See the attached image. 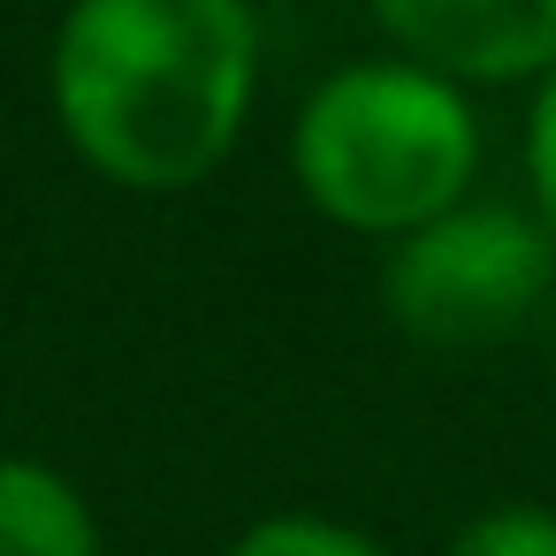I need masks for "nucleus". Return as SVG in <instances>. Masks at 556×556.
Instances as JSON below:
<instances>
[{
	"label": "nucleus",
	"mask_w": 556,
	"mask_h": 556,
	"mask_svg": "<svg viewBox=\"0 0 556 556\" xmlns=\"http://www.w3.org/2000/svg\"><path fill=\"white\" fill-rule=\"evenodd\" d=\"M0 556H108L100 510L47 457H0Z\"/></svg>",
	"instance_id": "nucleus-5"
},
{
	"label": "nucleus",
	"mask_w": 556,
	"mask_h": 556,
	"mask_svg": "<svg viewBox=\"0 0 556 556\" xmlns=\"http://www.w3.org/2000/svg\"><path fill=\"white\" fill-rule=\"evenodd\" d=\"M556 282V237L541 214L503 206V199H465L434 214L427 229L389 244L381 290L389 313L412 343L465 351L510 336Z\"/></svg>",
	"instance_id": "nucleus-3"
},
{
	"label": "nucleus",
	"mask_w": 556,
	"mask_h": 556,
	"mask_svg": "<svg viewBox=\"0 0 556 556\" xmlns=\"http://www.w3.org/2000/svg\"><path fill=\"white\" fill-rule=\"evenodd\" d=\"M442 556H556V510L548 503H495L480 518H465Z\"/></svg>",
	"instance_id": "nucleus-7"
},
{
	"label": "nucleus",
	"mask_w": 556,
	"mask_h": 556,
	"mask_svg": "<svg viewBox=\"0 0 556 556\" xmlns=\"http://www.w3.org/2000/svg\"><path fill=\"white\" fill-rule=\"evenodd\" d=\"M229 556H396L389 541H374L366 526L320 518V510H275L260 526H244L229 541Z\"/></svg>",
	"instance_id": "nucleus-6"
},
{
	"label": "nucleus",
	"mask_w": 556,
	"mask_h": 556,
	"mask_svg": "<svg viewBox=\"0 0 556 556\" xmlns=\"http://www.w3.org/2000/svg\"><path fill=\"white\" fill-rule=\"evenodd\" d=\"M70 153L115 191L206 184L260 100L252 0H70L47 54Z\"/></svg>",
	"instance_id": "nucleus-1"
},
{
	"label": "nucleus",
	"mask_w": 556,
	"mask_h": 556,
	"mask_svg": "<svg viewBox=\"0 0 556 556\" xmlns=\"http://www.w3.org/2000/svg\"><path fill=\"white\" fill-rule=\"evenodd\" d=\"M526 184H533V214L556 237V70L533 85V108H526Z\"/></svg>",
	"instance_id": "nucleus-8"
},
{
	"label": "nucleus",
	"mask_w": 556,
	"mask_h": 556,
	"mask_svg": "<svg viewBox=\"0 0 556 556\" xmlns=\"http://www.w3.org/2000/svg\"><path fill=\"white\" fill-rule=\"evenodd\" d=\"M381 39L450 85H541L556 70V0H366Z\"/></svg>",
	"instance_id": "nucleus-4"
},
{
	"label": "nucleus",
	"mask_w": 556,
	"mask_h": 556,
	"mask_svg": "<svg viewBox=\"0 0 556 556\" xmlns=\"http://www.w3.org/2000/svg\"><path fill=\"white\" fill-rule=\"evenodd\" d=\"M290 176L320 222L396 244L472 199L480 115L465 85L404 54L343 62L305 92L290 123Z\"/></svg>",
	"instance_id": "nucleus-2"
}]
</instances>
